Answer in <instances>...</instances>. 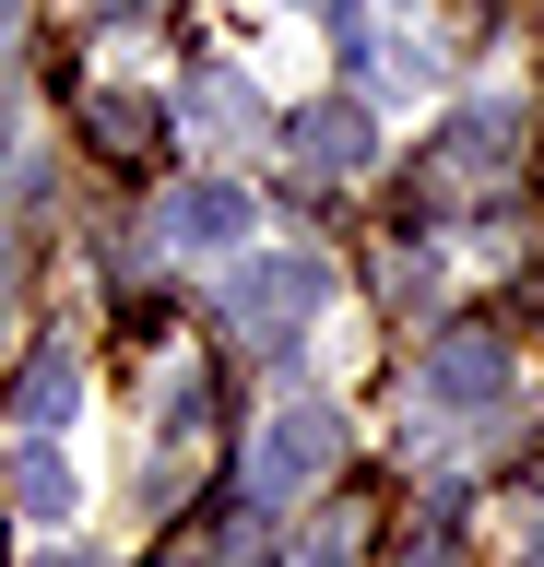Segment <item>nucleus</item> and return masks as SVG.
I'll return each instance as SVG.
<instances>
[{
    "instance_id": "f257e3e1",
    "label": "nucleus",
    "mask_w": 544,
    "mask_h": 567,
    "mask_svg": "<svg viewBox=\"0 0 544 567\" xmlns=\"http://www.w3.org/2000/svg\"><path fill=\"white\" fill-rule=\"evenodd\" d=\"M331 461H343V414H320V402H285V414L260 425V508H273V496H296L308 485V473H331Z\"/></svg>"
},
{
    "instance_id": "f03ea898",
    "label": "nucleus",
    "mask_w": 544,
    "mask_h": 567,
    "mask_svg": "<svg viewBox=\"0 0 544 567\" xmlns=\"http://www.w3.org/2000/svg\"><path fill=\"white\" fill-rule=\"evenodd\" d=\"M320 296H331V272L308 260V248H285V260H249V272H237V319H249V331H296Z\"/></svg>"
},
{
    "instance_id": "7ed1b4c3",
    "label": "nucleus",
    "mask_w": 544,
    "mask_h": 567,
    "mask_svg": "<svg viewBox=\"0 0 544 567\" xmlns=\"http://www.w3.org/2000/svg\"><path fill=\"white\" fill-rule=\"evenodd\" d=\"M166 237L178 248H237L249 237V189H189V202H166Z\"/></svg>"
},
{
    "instance_id": "20e7f679",
    "label": "nucleus",
    "mask_w": 544,
    "mask_h": 567,
    "mask_svg": "<svg viewBox=\"0 0 544 567\" xmlns=\"http://www.w3.org/2000/svg\"><path fill=\"white\" fill-rule=\"evenodd\" d=\"M497 367H509V354L485 343V331H462V343L427 354V390H438V402H497Z\"/></svg>"
},
{
    "instance_id": "39448f33",
    "label": "nucleus",
    "mask_w": 544,
    "mask_h": 567,
    "mask_svg": "<svg viewBox=\"0 0 544 567\" xmlns=\"http://www.w3.org/2000/svg\"><path fill=\"white\" fill-rule=\"evenodd\" d=\"M12 508H24V520H72V461L48 450V425L24 437V461H12Z\"/></svg>"
},
{
    "instance_id": "423d86ee",
    "label": "nucleus",
    "mask_w": 544,
    "mask_h": 567,
    "mask_svg": "<svg viewBox=\"0 0 544 567\" xmlns=\"http://www.w3.org/2000/svg\"><path fill=\"white\" fill-rule=\"evenodd\" d=\"M296 142H308L320 166H367V106H308V118H296Z\"/></svg>"
},
{
    "instance_id": "0eeeda50",
    "label": "nucleus",
    "mask_w": 544,
    "mask_h": 567,
    "mask_svg": "<svg viewBox=\"0 0 544 567\" xmlns=\"http://www.w3.org/2000/svg\"><path fill=\"white\" fill-rule=\"evenodd\" d=\"M72 390H83V379H72V354L48 343V354H37V379H24V402H12V414H24V425H60V414H72Z\"/></svg>"
},
{
    "instance_id": "6e6552de",
    "label": "nucleus",
    "mask_w": 544,
    "mask_h": 567,
    "mask_svg": "<svg viewBox=\"0 0 544 567\" xmlns=\"http://www.w3.org/2000/svg\"><path fill=\"white\" fill-rule=\"evenodd\" d=\"M356 544H367V520H356V508H320V532L296 544V567H356Z\"/></svg>"
}]
</instances>
